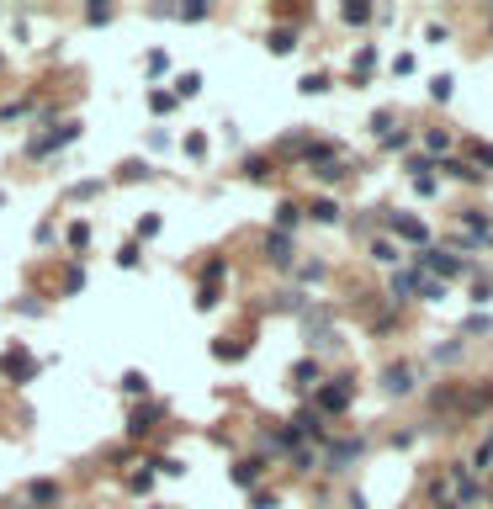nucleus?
<instances>
[{"label":"nucleus","instance_id":"1","mask_svg":"<svg viewBox=\"0 0 493 509\" xmlns=\"http://www.w3.org/2000/svg\"><path fill=\"white\" fill-rule=\"evenodd\" d=\"M419 266L435 271V276H461V271H467V260H457L451 250H419Z\"/></svg>","mask_w":493,"mask_h":509},{"label":"nucleus","instance_id":"2","mask_svg":"<svg viewBox=\"0 0 493 509\" xmlns=\"http://www.w3.org/2000/svg\"><path fill=\"white\" fill-rule=\"evenodd\" d=\"M80 138V122H64L59 133H48V138H32V154H48V149H64V144H74Z\"/></svg>","mask_w":493,"mask_h":509},{"label":"nucleus","instance_id":"3","mask_svg":"<svg viewBox=\"0 0 493 509\" xmlns=\"http://www.w3.org/2000/svg\"><path fill=\"white\" fill-rule=\"evenodd\" d=\"M393 292H403V297H414V292H424V297H435V292H440V287H435V281H424L419 271H403V276L393 281Z\"/></svg>","mask_w":493,"mask_h":509},{"label":"nucleus","instance_id":"4","mask_svg":"<svg viewBox=\"0 0 493 509\" xmlns=\"http://www.w3.org/2000/svg\"><path fill=\"white\" fill-rule=\"evenodd\" d=\"M467 473L472 477H482V473H493V430L478 440V451H472V461H467Z\"/></svg>","mask_w":493,"mask_h":509},{"label":"nucleus","instance_id":"5","mask_svg":"<svg viewBox=\"0 0 493 509\" xmlns=\"http://www.w3.org/2000/svg\"><path fill=\"white\" fill-rule=\"evenodd\" d=\"M345 403H350V382H345V376H339L335 388H324V393H318V409H329V414H339Z\"/></svg>","mask_w":493,"mask_h":509},{"label":"nucleus","instance_id":"6","mask_svg":"<svg viewBox=\"0 0 493 509\" xmlns=\"http://www.w3.org/2000/svg\"><path fill=\"white\" fill-rule=\"evenodd\" d=\"M27 498H32V504H59V483L37 477V483H27Z\"/></svg>","mask_w":493,"mask_h":509},{"label":"nucleus","instance_id":"7","mask_svg":"<svg viewBox=\"0 0 493 509\" xmlns=\"http://www.w3.org/2000/svg\"><path fill=\"white\" fill-rule=\"evenodd\" d=\"M393 233H403V239H414V244H424V223H414V218H403V212H393Z\"/></svg>","mask_w":493,"mask_h":509},{"label":"nucleus","instance_id":"8","mask_svg":"<svg viewBox=\"0 0 493 509\" xmlns=\"http://www.w3.org/2000/svg\"><path fill=\"white\" fill-rule=\"evenodd\" d=\"M265 254H271L276 266H287V260H292V239H287V233H271V239H265Z\"/></svg>","mask_w":493,"mask_h":509},{"label":"nucleus","instance_id":"9","mask_svg":"<svg viewBox=\"0 0 493 509\" xmlns=\"http://www.w3.org/2000/svg\"><path fill=\"white\" fill-rule=\"evenodd\" d=\"M154 419H159V409H133L128 435H149V430H154Z\"/></svg>","mask_w":493,"mask_h":509},{"label":"nucleus","instance_id":"10","mask_svg":"<svg viewBox=\"0 0 493 509\" xmlns=\"http://www.w3.org/2000/svg\"><path fill=\"white\" fill-rule=\"evenodd\" d=\"M0 366H6L11 376H32V372H37V361H32V355H22V351H11V355H6Z\"/></svg>","mask_w":493,"mask_h":509},{"label":"nucleus","instance_id":"11","mask_svg":"<svg viewBox=\"0 0 493 509\" xmlns=\"http://www.w3.org/2000/svg\"><path fill=\"white\" fill-rule=\"evenodd\" d=\"M255 477H260V461H239V467H234V483L239 488H255Z\"/></svg>","mask_w":493,"mask_h":509},{"label":"nucleus","instance_id":"12","mask_svg":"<svg viewBox=\"0 0 493 509\" xmlns=\"http://www.w3.org/2000/svg\"><path fill=\"white\" fill-rule=\"evenodd\" d=\"M196 90H202V74H196V69H186L181 80H175V96H196Z\"/></svg>","mask_w":493,"mask_h":509},{"label":"nucleus","instance_id":"13","mask_svg":"<svg viewBox=\"0 0 493 509\" xmlns=\"http://www.w3.org/2000/svg\"><path fill=\"white\" fill-rule=\"evenodd\" d=\"M297 218H302L297 202H281V207H276V223H281V229H297Z\"/></svg>","mask_w":493,"mask_h":509},{"label":"nucleus","instance_id":"14","mask_svg":"<svg viewBox=\"0 0 493 509\" xmlns=\"http://www.w3.org/2000/svg\"><path fill=\"white\" fill-rule=\"evenodd\" d=\"M122 175H128V181H149L154 170H149V159H128V165H122Z\"/></svg>","mask_w":493,"mask_h":509},{"label":"nucleus","instance_id":"15","mask_svg":"<svg viewBox=\"0 0 493 509\" xmlns=\"http://www.w3.org/2000/svg\"><path fill=\"white\" fill-rule=\"evenodd\" d=\"M387 388L393 393H409L414 382H409V366H393V372H387Z\"/></svg>","mask_w":493,"mask_h":509},{"label":"nucleus","instance_id":"16","mask_svg":"<svg viewBox=\"0 0 493 509\" xmlns=\"http://www.w3.org/2000/svg\"><path fill=\"white\" fill-rule=\"evenodd\" d=\"M308 212H313V218H318V223H335V218H339V207H335V202H313Z\"/></svg>","mask_w":493,"mask_h":509},{"label":"nucleus","instance_id":"17","mask_svg":"<svg viewBox=\"0 0 493 509\" xmlns=\"http://www.w3.org/2000/svg\"><path fill=\"white\" fill-rule=\"evenodd\" d=\"M122 393H149V376L144 372H128V376H122Z\"/></svg>","mask_w":493,"mask_h":509},{"label":"nucleus","instance_id":"18","mask_svg":"<svg viewBox=\"0 0 493 509\" xmlns=\"http://www.w3.org/2000/svg\"><path fill=\"white\" fill-rule=\"evenodd\" d=\"M85 244H90V229H85V223H69V250H85Z\"/></svg>","mask_w":493,"mask_h":509},{"label":"nucleus","instance_id":"19","mask_svg":"<svg viewBox=\"0 0 493 509\" xmlns=\"http://www.w3.org/2000/svg\"><path fill=\"white\" fill-rule=\"evenodd\" d=\"M271 48H276V53H292V48H297V37H292V32H271Z\"/></svg>","mask_w":493,"mask_h":509},{"label":"nucleus","instance_id":"20","mask_svg":"<svg viewBox=\"0 0 493 509\" xmlns=\"http://www.w3.org/2000/svg\"><path fill=\"white\" fill-rule=\"evenodd\" d=\"M154 467H159V473H170V477H181V473H186V467H181V456H159Z\"/></svg>","mask_w":493,"mask_h":509},{"label":"nucleus","instance_id":"21","mask_svg":"<svg viewBox=\"0 0 493 509\" xmlns=\"http://www.w3.org/2000/svg\"><path fill=\"white\" fill-rule=\"evenodd\" d=\"M430 96H435V101H445V96H451V74H435V85H430Z\"/></svg>","mask_w":493,"mask_h":509},{"label":"nucleus","instance_id":"22","mask_svg":"<svg viewBox=\"0 0 493 509\" xmlns=\"http://www.w3.org/2000/svg\"><path fill=\"white\" fill-rule=\"evenodd\" d=\"M372 254H377V260H387V266H393V260H398V250H393V244H387V239H377V244H372Z\"/></svg>","mask_w":493,"mask_h":509},{"label":"nucleus","instance_id":"23","mask_svg":"<svg viewBox=\"0 0 493 509\" xmlns=\"http://www.w3.org/2000/svg\"><path fill=\"white\" fill-rule=\"evenodd\" d=\"M186 154L202 159V154H207V138H202V133H191V138H186Z\"/></svg>","mask_w":493,"mask_h":509},{"label":"nucleus","instance_id":"24","mask_svg":"<svg viewBox=\"0 0 493 509\" xmlns=\"http://www.w3.org/2000/svg\"><path fill=\"white\" fill-rule=\"evenodd\" d=\"M96 191H101V181H80V186H69L74 202H80V196H96Z\"/></svg>","mask_w":493,"mask_h":509},{"label":"nucleus","instance_id":"25","mask_svg":"<svg viewBox=\"0 0 493 509\" xmlns=\"http://www.w3.org/2000/svg\"><path fill=\"white\" fill-rule=\"evenodd\" d=\"M302 90H308V96H318V90H329V80H324V74H308V80H302Z\"/></svg>","mask_w":493,"mask_h":509},{"label":"nucleus","instance_id":"26","mask_svg":"<svg viewBox=\"0 0 493 509\" xmlns=\"http://www.w3.org/2000/svg\"><path fill=\"white\" fill-rule=\"evenodd\" d=\"M297 382H302V388H308V382H318V366L302 361V366H297Z\"/></svg>","mask_w":493,"mask_h":509},{"label":"nucleus","instance_id":"27","mask_svg":"<svg viewBox=\"0 0 493 509\" xmlns=\"http://www.w3.org/2000/svg\"><path fill=\"white\" fill-rule=\"evenodd\" d=\"M154 233H159V218H154V212H149V218L138 223V239H154Z\"/></svg>","mask_w":493,"mask_h":509},{"label":"nucleus","instance_id":"28","mask_svg":"<svg viewBox=\"0 0 493 509\" xmlns=\"http://www.w3.org/2000/svg\"><path fill=\"white\" fill-rule=\"evenodd\" d=\"M149 107H154V111H170V107H175V96H165V90H154V96H149Z\"/></svg>","mask_w":493,"mask_h":509},{"label":"nucleus","instance_id":"29","mask_svg":"<svg viewBox=\"0 0 493 509\" xmlns=\"http://www.w3.org/2000/svg\"><path fill=\"white\" fill-rule=\"evenodd\" d=\"M64 287H69V292H80V287H85V271H80V266H69V276H64Z\"/></svg>","mask_w":493,"mask_h":509},{"label":"nucleus","instance_id":"30","mask_svg":"<svg viewBox=\"0 0 493 509\" xmlns=\"http://www.w3.org/2000/svg\"><path fill=\"white\" fill-rule=\"evenodd\" d=\"M0 202H6V191H0Z\"/></svg>","mask_w":493,"mask_h":509},{"label":"nucleus","instance_id":"31","mask_svg":"<svg viewBox=\"0 0 493 509\" xmlns=\"http://www.w3.org/2000/svg\"><path fill=\"white\" fill-rule=\"evenodd\" d=\"M159 509H170V504H159Z\"/></svg>","mask_w":493,"mask_h":509}]
</instances>
